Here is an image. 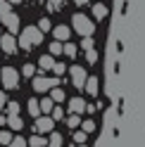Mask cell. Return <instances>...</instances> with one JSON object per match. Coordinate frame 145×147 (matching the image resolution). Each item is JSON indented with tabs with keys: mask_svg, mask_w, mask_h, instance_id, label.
Returning a JSON list of instances; mask_svg holds the SVG:
<instances>
[{
	"mask_svg": "<svg viewBox=\"0 0 145 147\" xmlns=\"http://www.w3.org/2000/svg\"><path fill=\"white\" fill-rule=\"evenodd\" d=\"M41 43H43V31L38 26H26L19 33V48L22 50H31V48H36Z\"/></svg>",
	"mask_w": 145,
	"mask_h": 147,
	"instance_id": "1",
	"label": "cell"
},
{
	"mask_svg": "<svg viewBox=\"0 0 145 147\" xmlns=\"http://www.w3.org/2000/svg\"><path fill=\"white\" fill-rule=\"evenodd\" d=\"M71 26H74V31L81 33L83 38H88V36L95 31V24L90 22L86 14H74V17H71Z\"/></svg>",
	"mask_w": 145,
	"mask_h": 147,
	"instance_id": "2",
	"label": "cell"
},
{
	"mask_svg": "<svg viewBox=\"0 0 145 147\" xmlns=\"http://www.w3.org/2000/svg\"><path fill=\"white\" fill-rule=\"evenodd\" d=\"M3 86H5L7 90L17 88V86H19V71L12 69V67H5V69H3Z\"/></svg>",
	"mask_w": 145,
	"mask_h": 147,
	"instance_id": "3",
	"label": "cell"
},
{
	"mask_svg": "<svg viewBox=\"0 0 145 147\" xmlns=\"http://www.w3.org/2000/svg\"><path fill=\"white\" fill-rule=\"evenodd\" d=\"M52 128H55V119L52 116H38L36 119V126H33V131L43 135V133H52Z\"/></svg>",
	"mask_w": 145,
	"mask_h": 147,
	"instance_id": "4",
	"label": "cell"
},
{
	"mask_svg": "<svg viewBox=\"0 0 145 147\" xmlns=\"http://www.w3.org/2000/svg\"><path fill=\"white\" fill-rule=\"evenodd\" d=\"M69 71H71V81H74V86H76L79 90L86 88V83H88V74H86V69H83V67H71Z\"/></svg>",
	"mask_w": 145,
	"mask_h": 147,
	"instance_id": "5",
	"label": "cell"
},
{
	"mask_svg": "<svg viewBox=\"0 0 145 147\" xmlns=\"http://www.w3.org/2000/svg\"><path fill=\"white\" fill-rule=\"evenodd\" d=\"M55 86H57V78H48V76H36L33 78V90H38V93H45V90H50Z\"/></svg>",
	"mask_w": 145,
	"mask_h": 147,
	"instance_id": "6",
	"label": "cell"
},
{
	"mask_svg": "<svg viewBox=\"0 0 145 147\" xmlns=\"http://www.w3.org/2000/svg\"><path fill=\"white\" fill-rule=\"evenodd\" d=\"M0 22L10 29V33H19V14L5 12V14H0Z\"/></svg>",
	"mask_w": 145,
	"mask_h": 147,
	"instance_id": "7",
	"label": "cell"
},
{
	"mask_svg": "<svg viewBox=\"0 0 145 147\" xmlns=\"http://www.w3.org/2000/svg\"><path fill=\"white\" fill-rule=\"evenodd\" d=\"M0 48H3V52H7V55L17 52V40H14V36H12V33L0 36Z\"/></svg>",
	"mask_w": 145,
	"mask_h": 147,
	"instance_id": "8",
	"label": "cell"
},
{
	"mask_svg": "<svg viewBox=\"0 0 145 147\" xmlns=\"http://www.w3.org/2000/svg\"><path fill=\"white\" fill-rule=\"evenodd\" d=\"M86 100L83 97H71L69 100V114H81V112H86Z\"/></svg>",
	"mask_w": 145,
	"mask_h": 147,
	"instance_id": "9",
	"label": "cell"
},
{
	"mask_svg": "<svg viewBox=\"0 0 145 147\" xmlns=\"http://www.w3.org/2000/svg\"><path fill=\"white\" fill-rule=\"evenodd\" d=\"M52 36H55V40H60V43H67V40H69V36H71V31H69V26H55Z\"/></svg>",
	"mask_w": 145,
	"mask_h": 147,
	"instance_id": "10",
	"label": "cell"
},
{
	"mask_svg": "<svg viewBox=\"0 0 145 147\" xmlns=\"http://www.w3.org/2000/svg\"><path fill=\"white\" fill-rule=\"evenodd\" d=\"M98 88H100V81H98L95 76H88V83H86V93L88 95H98Z\"/></svg>",
	"mask_w": 145,
	"mask_h": 147,
	"instance_id": "11",
	"label": "cell"
},
{
	"mask_svg": "<svg viewBox=\"0 0 145 147\" xmlns=\"http://www.w3.org/2000/svg\"><path fill=\"white\" fill-rule=\"evenodd\" d=\"M7 126H10L12 131H22V128H24V121H22L19 114H17V116H7Z\"/></svg>",
	"mask_w": 145,
	"mask_h": 147,
	"instance_id": "12",
	"label": "cell"
},
{
	"mask_svg": "<svg viewBox=\"0 0 145 147\" xmlns=\"http://www.w3.org/2000/svg\"><path fill=\"white\" fill-rule=\"evenodd\" d=\"M29 145H31V147H50V140H45L43 135H38V133H36L31 140H29Z\"/></svg>",
	"mask_w": 145,
	"mask_h": 147,
	"instance_id": "13",
	"label": "cell"
},
{
	"mask_svg": "<svg viewBox=\"0 0 145 147\" xmlns=\"http://www.w3.org/2000/svg\"><path fill=\"white\" fill-rule=\"evenodd\" d=\"M38 67L41 69H55V59H52V55H43L38 59Z\"/></svg>",
	"mask_w": 145,
	"mask_h": 147,
	"instance_id": "14",
	"label": "cell"
},
{
	"mask_svg": "<svg viewBox=\"0 0 145 147\" xmlns=\"http://www.w3.org/2000/svg\"><path fill=\"white\" fill-rule=\"evenodd\" d=\"M29 114H31V116H36V119H38V114H41V102H38L36 97H31V100H29Z\"/></svg>",
	"mask_w": 145,
	"mask_h": 147,
	"instance_id": "15",
	"label": "cell"
},
{
	"mask_svg": "<svg viewBox=\"0 0 145 147\" xmlns=\"http://www.w3.org/2000/svg\"><path fill=\"white\" fill-rule=\"evenodd\" d=\"M93 14H95V19H105V17H107V7H105L102 3L93 5Z\"/></svg>",
	"mask_w": 145,
	"mask_h": 147,
	"instance_id": "16",
	"label": "cell"
},
{
	"mask_svg": "<svg viewBox=\"0 0 145 147\" xmlns=\"http://www.w3.org/2000/svg\"><path fill=\"white\" fill-rule=\"evenodd\" d=\"M55 109V100L52 97H43L41 100V112H52Z\"/></svg>",
	"mask_w": 145,
	"mask_h": 147,
	"instance_id": "17",
	"label": "cell"
},
{
	"mask_svg": "<svg viewBox=\"0 0 145 147\" xmlns=\"http://www.w3.org/2000/svg\"><path fill=\"white\" fill-rule=\"evenodd\" d=\"M50 97L52 100H55V105H60V102H64V100H67V95H64V90H52V93H50Z\"/></svg>",
	"mask_w": 145,
	"mask_h": 147,
	"instance_id": "18",
	"label": "cell"
},
{
	"mask_svg": "<svg viewBox=\"0 0 145 147\" xmlns=\"http://www.w3.org/2000/svg\"><path fill=\"white\" fill-rule=\"evenodd\" d=\"M64 55H67V57H76V55H79V48H76L74 43H64Z\"/></svg>",
	"mask_w": 145,
	"mask_h": 147,
	"instance_id": "19",
	"label": "cell"
},
{
	"mask_svg": "<svg viewBox=\"0 0 145 147\" xmlns=\"http://www.w3.org/2000/svg\"><path fill=\"white\" fill-rule=\"evenodd\" d=\"M50 52L52 55H62V52H64V45H62L60 40H52L50 43Z\"/></svg>",
	"mask_w": 145,
	"mask_h": 147,
	"instance_id": "20",
	"label": "cell"
},
{
	"mask_svg": "<svg viewBox=\"0 0 145 147\" xmlns=\"http://www.w3.org/2000/svg\"><path fill=\"white\" fill-rule=\"evenodd\" d=\"M67 126H69V128H74V131H76V128L81 126V119H79V114H71V116L67 119Z\"/></svg>",
	"mask_w": 145,
	"mask_h": 147,
	"instance_id": "21",
	"label": "cell"
},
{
	"mask_svg": "<svg viewBox=\"0 0 145 147\" xmlns=\"http://www.w3.org/2000/svg\"><path fill=\"white\" fill-rule=\"evenodd\" d=\"M81 131H86V133H93V131H95V121H93V119H86V121L81 123Z\"/></svg>",
	"mask_w": 145,
	"mask_h": 147,
	"instance_id": "22",
	"label": "cell"
},
{
	"mask_svg": "<svg viewBox=\"0 0 145 147\" xmlns=\"http://www.w3.org/2000/svg\"><path fill=\"white\" fill-rule=\"evenodd\" d=\"M22 74H24L26 78H33V74H36V67H33V64H24V67H22Z\"/></svg>",
	"mask_w": 145,
	"mask_h": 147,
	"instance_id": "23",
	"label": "cell"
},
{
	"mask_svg": "<svg viewBox=\"0 0 145 147\" xmlns=\"http://www.w3.org/2000/svg\"><path fill=\"white\" fill-rule=\"evenodd\" d=\"M14 140V138H12V133L10 131H3V133H0V142H3V145H7V147H10V142Z\"/></svg>",
	"mask_w": 145,
	"mask_h": 147,
	"instance_id": "24",
	"label": "cell"
},
{
	"mask_svg": "<svg viewBox=\"0 0 145 147\" xmlns=\"http://www.w3.org/2000/svg\"><path fill=\"white\" fill-rule=\"evenodd\" d=\"M26 145H29V140H24V138H22V135H17V138H14V140L10 142V147H26Z\"/></svg>",
	"mask_w": 145,
	"mask_h": 147,
	"instance_id": "25",
	"label": "cell"
},
{
	"mask_svg": "<svg viewBox=\"0 0 145 147\" xmlns=\"http://www.w3.org/2000/svg\"><path fill=\"white\" fill-rule=\"evenodd\" d=\"M17 114H19V105L10 102V105H7V116H17Z\"/></svg>",
	"mask_w": 145,
	"mask_h": 147,
	"instance_id": "26",
	"label": "cell"
},
{
	"mask_svg": "<svg viewBox=\"0 0 145 147\" xmlns=\"http://www.w3.org/2000/svg\"><path fill=\"white\" fill-rule=\"evenodd\" d=\"M52 119H55V121H62V119H64V112H62L60 105H55V109H52Z\"/></svg>",
	"mask_w": 145,
	"mask_h": 147,
	"instance_id": "27",
	"label": "cell"
},
{
	"mask_svg": "<svg viewBox=\"0 0 145 147\" xmlns=\"http://www.w3.org/2000/svg\"><path fill=\"white\" fill-rule=\"evenodd\" d=\"M50 145H52V147H62V135H60V133H52V135H50Z\"/></svg>",
	"mask_w": 145,
	"mask_h": 147,
	"instance_id": "28",
	"label": "cell"
},
{
	"mask_svg": "<svg viewBox=\"0 0 145 147\" xmlns=\"http://www.w3.org/2000/svg\"><path fill=\"white\" fill-rule=\"evenodd\" d=\"M86 138H88L86 131H74V142H86Z\"/></svg>",
	"mask_w": 145,
	"mask_h": 147,
	"instance_id": "29",
	"label": "cell"
},
{
	"mask_svg": "<svg viewBox=\"0 0 145 147\" xmlns=\"http://www.w3.org/2000/svg\"><path fill=\"white\" fill-rule=\"evenodd\" d=\"M81 48H83V50H95V45H93V38H90V36H88V38H83Z\"/></svg>",
	"mask_w": 145,
	"mask_h": 147,
	"instance_id": "30",
	"label": "cell"
},
{
	"mask_svg": "<svg viewBox=\"0 0 145 147\" xmlns=\"http://www.w3.org/2000/svg\"><path fill=\"white\" fill-rule=\"evenodd\" d=\"M86 59H88V64H95V62H98V52H95V50H88V52H86Z\"/></svg>",
	"mask_w": 145,
	"mask_h": 147,
	"instance_id": "31",
	"label": "cell"
},
{
	"mask_svg": "<svg viewBox=\"0 0 145 147\" xmlns=\"http://www.w3.org/2000/svg\"><path fill=\"white\" fill-rule=\"evenodd\" d=\"M10 0H0V14H5V12H10Z\"/></svg>",
	"mask_w": 145,
	"mask_h": 147,
	"instance_id": "32",
	"label": "cell"
},
{
	"mask_svg": "<svg viewBox=\"0 0 145 147\" xmlns=\"http://www.w3.org/2000/svg\"><path fill=\"white\" fill-rule=\"evenodd\" d=\"M52 71H55L57 76H62V74L67 71V67H64V64H62V62H57V64H55V69H52Z\"/></svg>",
	"mask_w": 145,
	"mask_h": 147,
	"instance_id": "33",
	"label": "cell"
},
{
	"mask_svg": "<svg viewBox=\"0 0 145 147\" xmlns=\"http://www.w3.org/2000/svg\"><path fill=\"white\" fill-rule=\"evenodd\" d=\"M38 29L41 31H50V19H41L38 22Z\"/></svg>",
	"mask_w": 145,
	"mask_h": 147,
	"instance_id": "34",
	"label": "cell"
},
{
	"mask_svg": "<svg viewBox=\"0 0 145 147\" xmlns=\"http://www.w3.org/2000/svg\"><path fill=\"white\" fill-rule=\"evenodd\" d=\"M7 105H10V102H7V95L3 93V90H0V109H3V107H7Z\"/></svg>",
	"mask_w": 145,
	"mask_h": 147,
	"instance_id": "35",
	"label": "cell"
},
{
	"mask_svg": "<svg viewBox=\"0 0 145 147\" xmlns=\"http://www.w3.org/2000/svg\"><path fill=\"white\" fill-rule=\"evenodd\" d=\"M57 5H62V0H50V7H57Z\"/></svg>",
	"mask_w": 145,
	"mask_h": 147,
	"instance_id": "36",
	"label": "cell"
},
{
	"mask_svg": "<svg viewBox=\"0 0 145 147\" xmlns=\"http://www.w3.org/2000/svg\"><path fill=\"white\" fill-rule=\"evenodd\" d=\"M74 3H76V5H86L88 0H74Z\"/></svg>",
	"mask_w": 145,
	"mask_h": 147,
	"instance_id": "37",
	"label": "cell"
},
{
	"mask_svg": "<svg viewBox=\"0 0 145 147\" xmlns=\"http://www.w3.org/2000/svg\"><path fill=\"white\" fill-rule=\"evenodd\" d=\"M10 3H12V5H17V3H22V0H10Z\"/></svg>",
	"mask_w": 145,
	"mask_h": 147,
	"instance_id": "38",
	"label": "cell"
},
{
	"mask_svg": "<svg viewBox=\"0 0 145 147\" xmlns=\"http://www.w3.org/2000/svg\"><path fill=\"white\" fill-rule=\"evenodd\" d=\"M0 81H3V71H0Z\"/></svg>",
	"mask_w": 145,
	"mask_h": 147,
	"instance_id": "39",
	"label": "cell"
},
{
	"mask_svg": "<svg viewBox=\"0 0 145 147\" xmlns=\"http://www.w3.org/2000/svg\"><path fill=\"white\" fill-rule=\"evenodd\" d=\"M0 33H3V29H0Z\"/></svg>",
	"mask_w": 145,
	"mask_h": 147,
	"instance_id": "40",
	"label": "cell"
}]
</instances>
